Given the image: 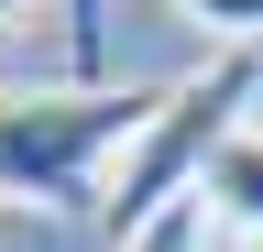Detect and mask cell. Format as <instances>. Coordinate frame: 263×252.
I'll return each mask as SVG.
<instances>
[{
  "label": "cell",
  "instance_id": "cell-7",
  "mask_svg": "<svg viewBox=\"0 0 263 252\" xmlns=\"http://www.w3.org/2000/svg\"><path fill=\"white\" fill-rule=\"evenodd\" d=\"M22 11H33V0H0V33H11V22H22Z\"/></svg>",
  "mask_w": 263,
  "mask_h": 252
},
{
  "label": "cell",
  "instance_id": "cell-3",
  "mask_svg": "<svg viewBox=\"0 0 263 252\" xmlns=\"http://www.w3.org/2000/svg\"><path fill=\"white\" fill-rule=\"evenodd\" d=\"M197 208H209V230H252V241H263V132H230V143L209 153Z\"/></svg>",
  "mask_w": 263,
  "mask_h": 252
},
{
  "label": "cell",
  "instance_id": "cell-5",
  "mask_svg": "<svg viewBox=\"0 0 263 252\" xmlns=\"http://www.w3.org/2000/svg\"><path fill=\"white\" fill-rule=\"evenodd\" d=\"M176 11H186L219 55H230V44H252V55H263V0H176Z\"/></svg>",
  "mask_w": 263,
  "mask_h": 252
},
{
  "label": "cell",
  "instance_id": "cell-1",
  "mask_svg": "<svg viewBox=\"0 0 263 252\" xmlns=\"http://www.w3.org/2000/svg\"><path fill=\"white\" fill-rule=\"evenodd\" d=\"M164 88H88V77H66V88H0V198H22V208H77L99 165L110 153L143 143V121H154Z\"/></svg>",
  "mask_w": 263,
  "mask_h": 252
},
{
  "label": "cell",
  "instance_id": "cell-2",
  "mask_svg": "<svg viewBox=\"0 0 263 252\" xmlns=\"http://www.w3.org/2000/svg\"><path fill=\"white\" fill-rule=\"evenodd\" d=\"M252 99H263V55H252V44H230V55H209L197 77L164 88L154 121H143V143H132L121 176H110V241H132L143 219H164L176 198H197L209 153H219L230 132H252Z\"/></svg>",
  "mask_w": 263,
  "mask_h": 252
},
{
  "label": "cell",
  "instance_id": "cell-6",
  "mask_svg": "<svg viewBox=\"0 0 263 252\" xmlns=\"http://www.w3.org/2000/svg\"><path fill=\"white\" fill-rule=\"evenodd\" d=\"M121 252H209V208H197V198H176L164 219H143Z\"/></svg>",
  "mask_w": 263,
  "mask_h": 252
},
{
  "label": "cell",
  "instance_id": "cell-4",
  "mask_svg": "<svg viewBox=\"0 0 263 252\" xmlns=\"http://www.w3.org/2000/svg\"><path fill=\"white\" fill-rule=\"evenodd\" d=\"M55 11H66V66L110 88V0H55Z\"/></svg>",
  "mask_w": 263,
  "mask_h": 252
},
{
  "label": "cell",
  "instance_id": "cell-8",
  "mask_svg": "<svg viewBox=\"0 0 263 252\" xmlns=\"http://www.w3.org/2000/svg\"><path fill=\"white\" fill-rule=\"evenodd\" d=\"M252 252H263V241H252Z\"/></svg>",
  "mask_w": 263,
  "mask_h": 252
}]
</instances>
